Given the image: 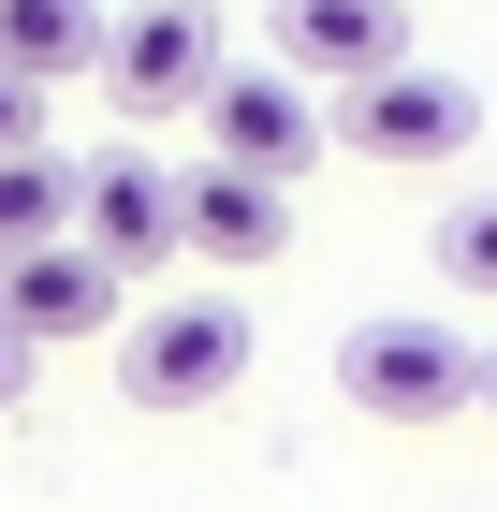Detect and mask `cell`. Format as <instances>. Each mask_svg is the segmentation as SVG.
<instances>
[{
    "instance_id": "6da1fadb",
    "label": "cell",
    "mask_w": 497,
    "mask_h": 512,
    "mask_svg": "<svg viewBox=\"0 0 497 512\" xmlns=\"http://www.w3.org/2000/svg\"><path fill=\"white\" fill-rule=\"evenodd\" d=\"M337 395L366 425H454V410H483V352L424 308H381V322L337 337Z\"/></svg>"
},
{
    "instance_id": "7a4b0ae2",
    "label": "cell",
    "mask_w": 497,
    "mask_h": 512,
    "mask_svg": "<svg viewBox=\"0 0 497 512\" xmlns=\"http://www.w3.org/2000/svg\"><path fill=\"white\" fill-rule=\"evenodd\" d=\"M249 308L234 293H176V308H147V322H117V395L132 410H220L234 381H249Z\"/></svg>"
},
{
    "instance_id": "3957f363",
    "label": "cell",
    "mask_w": 497,
    "mask_h": 512,
    "mask_svg": "<svg viewBox=\"0 0 497 512\" xmlns=\"http://www.w3.org/2000/svg\"><path fill=\"white\" fill-rule=\"evenodd\" d=\"M468 132H483V88L439 74V59H395V74L337 88V147L381 161V176H424V161H468Z\"/></svg>"
},
{
    "instance_id": "277c9868",
    "label": "cell",
    "mask_w": 497,
    "mask_h": 512,
    "mask_svg": "<svg viewBox=\"0 0 497 512\" xmlns=\"http://www.w3.org/2000/svg\"><path fill=\"white\" fill-rule=\"evenodd\" d=\"M337 147V103L293 74V59H220L205 88V161H249V176H307Z\"/></svg>"
},
{
    "instance_id": "5b68a950",
    "label": "cell",
    "mask_w": 497,
    "mask_h": 512,
    "mask_svg": "<svg viewBox=\"0 0 497 512\" xmlns=\"http://www.w3.org/2000/svg\"><path fill=\"white\" fill-rule=\"evenodd\" d=\"M103 88L117 118H205V88H220V15L205 0H132L103 44Z\"/></svg>"
},
{
    "instance_id": "8992f818",
    "label": "cell",
    "mask_w": 497,
    "mask_h": 512,
    "mask_svg": "<svg viewBox=\"0 0 497 512\" xmlns=\"http://www.w3.org/2000/svg\"><path fill=\"white\" fill-rule=\"evenodd\" d=\"M117 293L132 278L103 264L88 235H44V249H0V322L30 352H74V337H117Z\"/></svg>"
},
{
    "instance_id": "52a82bcc",
    "label": "cell",
    "mask_w": 497,
    "mask_h": 512,
    "mask_svg": "<svg viewBox=\"0 0 497 512\" xmlns=\"http://www.w3.org/2000/svg\"><path fill=\"white\" fill-rule=\"evenodd\" d=\"M74 235L103 249L117 278H147V264H176V249H191V191H176L147 147H103V161H88V220H74Z\"/></svg>"
},
{
    "instance_id": "ba28073f",
    "label": "cell",
    "mask_w": 497,
    "mask_h": 512,
    "mask_svg": "<svg viewBox=\"0 0 497 512\" xmlns=\"http://www.w3.org/2000/svg\"><path fill=\"white\" fill-rule=\"evenodd\" d=\"M278 59L307 88H366L410 59V0H278Z\"/></svg>"
},
{
    "instance_id": "9c48e42d",
    "label": "cell",
    "mask_w": 497,
    "mask_h": 512,
    "mask_svg": "<svg viewBox=\"0 0 497 512\" xmlns=\"http://www.w3.org/2000/svg\"><path fill=\"white\" fill-rule=\"evenodd\" d=\"M176 191H191V249H205L220 278H249V264H278V249H293V176H249V161H191Z\"/></svg>"
},
{
    "instance_id": "30bf717a",
    "label": "cell",
    "mask_w": 497,
    "mask_h": 512,
    "mask_svg": "<svg viewBox=\"0 0 497 512\" xmlns=\"http://www.w3.org/2000/svg\"><path fill=\"white\" fill-rule=\"evenodd\" d=\"M103 44H117V15H103V0H0V74H30V88L103 74Z\"/></svg>"
},
{
    "instance_id": "8fae6325",
    "label": "cell",
    "mask_w": 497,
    "mask_h": 512,
    "mask_svg": "<svg viewBox=\"0 0 497 512\" xmlns=\"http://www.w3.org/2000/svg\"><path fill=\"white\" fill-rule=\"evenodd\" d=\"M74 220H88V161H59V147L0 161V249H44V235H74Z\"/></svg>"
},
{
    "instance_id": "7c38bea8",
    "label": "cell",
    "mask_w": 497,
    "mask_h": 512,
    "mask_svg": "<svg viewBox=\"0 0 497 512\" xmlns=\"http://www.w3.org/2000/svg\"><path fill=\"white\" fill-rule=\"evenodd\" d=\"M424 249H439V278H454V293H483V308H497V191H483V205H454Z\"/></svg>"
},
{
    "instance_id": "4fadbf2b",
    "label": "cell",
    "mask_w": 497,
    "mask_h": 512,
    "mask_svg": "<svg viewBox=\"0 0 497 512\" xmlns=\"http://www.w3.org/2000/svg\"><path fill=\"white\" fill-rule=\"evenodd\" d=\"M15 147H44V88L30 74H0V161H15Z\"/></svg>"
},
{
    "instance_id": "5bb4252c",
    "label": "cell",
    "mask_w": 497,
    "mask_h": 512,
    "mask_svg": "<svg viewBox=\"0 0 497 512\" xmlns=\"http://www.w3.org/2000/svg\"><path fill=\"white\" fill-rule=\"evenodd\" d=\"M15 395H30V337L0 322V410H15Z\"/></svg>"
},
{
    "instance_id": "9a60e30c",
    "label": "cell",
    "mask_w": 497,
    "mask_h": 512,
    "mask_svg": "<svg viewBox=\"0 0 497 512\" xmlns=\"http://www.w3.org/2000/svg\"><path fill=\"white\" fill-rule=\"evenodd\" d=\"M483 410H497V352H483Z\"/></svg>"
}]
</instances>
